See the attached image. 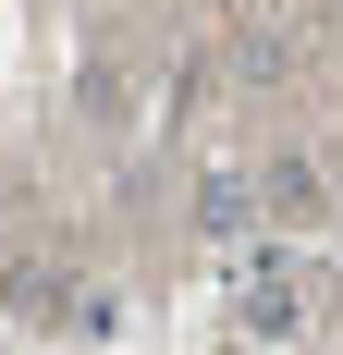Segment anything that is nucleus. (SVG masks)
Here are the masks:
<instances>
[{
    "label": "nucleus",
    "mask_w": 343,
    "mask_h": 355,
    "mask_svg": "<svg viewBox=\"0 0 343 355\" xmlns=\"http://www.w3.org/2000/svg\"><path fill=\"white\" fill-rule=\"evenodd\" d=\"M74 110H86L99 135H123V123H135V73H123V62H86V86H74Z\"/></svg>",
    "instance_id": "nucleus-1"
},
{
    "label": "nucleus",
    "mask_w": 343,
    "mask_h": 355,
    "mask_svg": "<svg viewBox=\"0 0 343 355\" xmlns=\"http://www.w3.org/2000/svg\"><path fill=\"white\" fill-rule=\"evenodd\" d=\"M245 196H270L282 220H319V172H307V159H258V184H245Z\"/></svg>",
    "instance_id": "nucleus-2"
},
{
    "label": "nucleus",
    "mask_w": 343,
    "mask_h": 355,
    "mask_svg": "<svg viewBox=\"0 0 343 355\" xmlns=\"http://www.w3.org/2000/svg\"><path fill=\"white\" fill-rule=\"evenodd\" d=\"M245 331H258V343H294V294L258 282V294H245Z\"/></svg>",
    "instance_id": "nucleus-3"
},
{
    "label": "nucleus",
    "mask_w": 343,
    "mask_h": 355,
    "mask_svg": "<svg viewBox=\"0 0 343 355\" xmlns=\"http://www.w3.org/2000/svg\"><path fill=\"white\" fill-rule=\"evenodd\" d=\"M245 209H258V196H245L233 172H221V184H208V196H196V220H208V233H245Z\"/></svg>",
    "instance_id": "nucleus-4"
}]
</instances>
